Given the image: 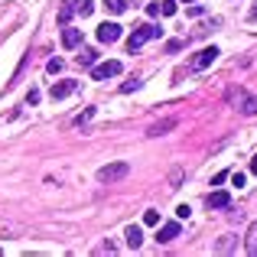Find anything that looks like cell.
<instances>
[{"label": "cell", "mask_w": 257, "mask_h": 257, "mask_svg": "<svg viewBox=\"0 0 257 257\" xmlns=\"http://www.w3.org/2000/svg\"><path fill=\"white\" fill-rule=\"evenodd\" d=\"M251 173H254V176H257V157H254V160H251Z\"/></svg>", "instance_id": "29"}, {"label": "cell", "mask_w": 257, "mask_h": 257, "mask_svg": "<svg viewBox=\"0 0 257 257\" xmlns=\"http://www.w3.org/2000/svg\"><path fill=\"white\" fill-rule=\"evenodd\" d=\"M144 225H160V212H153V208H150V212L144 215Z\"/></svg>", "instance_id": "22"}, {"label": "cell", "mask_w": 257, "mask_h": 257, "mask_svg": "<svg viewBox=\"0 0 257 257\" xmlns=\"http://www.w3.org/2000/svg\"><path fill=\"white\" fill-rule=\"evenodd\" d=\"M147 17H160V4H147Z\"/></svg>", "instance_id": "26"}, {"label": "cell", "mask_w": 257, "mask_h": 257, "mask_svg": "<svg viewBox=\"0 0 257 257\" xmlns=\"http://www.w3.org/2000/svg\"><path fill=\"white\" fill-rule=\"evenodd\" d=\"M94 62H98V52H94V49H82V52H78V65H82V69H91Z\"/></svg>", "instance_id": "15"}, {"label": "cell", "mask_w": 257, "mask_h": 257, "mask_svg": "<svg viewBox=\"0 0 257 257\" xmlns=\"http://www.w3.org/2000/svg\"><path fill=\"white\" fill-rule=\"evenodd\" d=\"M215 59H218V49H215V46H205V49H199V52L192 56L189 69H192V72H202V69H208V65H212Z\"/></svg>", "instance_id": "4"}, {"label": "cell", "mask_w": 257, "mask_h": 257, "mask_svg": "<svg viewBox=\"0 0 257 257\" xmlns=\"http://www.w3.org/2000/svg\"><path fill=\"white\" fill-rule=\"evenodd\" d=\"M205 205L208 208H231V195H228V192H212L205 199Z\"/></svg>", "instance_id": "9"}, {"label": "cell", "mask_w": 257, "mask_h": 257, "mask_svg": "<svg viewBox=\"0 0 257 257\" xmlns=\"http://www.w3.org/2000/svg\"><path fill=\"white\" fill-rule=\"evenodd\" d=\"M173 127H176V120H173V117H166V120H160V124H153L147 134H150V137H163V134H166V131H173Z\"/></svg>", "instance_id": "13"}, {"label": "cell", "mask_w": 257, "mask_h": 257, "mask_svg": "<svg viewBox=\"0 0 257 257\" xmlns=\"http://www.w3.org/2000/svg\"><path fill=\"white\" fill-rule=\"evenodd\" d=\"M137 88H140V82H137V78H131V82L120 85V91H137Z\"/></svg>", "instance_id": "23"}, {"label": "cell", "mask_w": 257, "mask_h": 257, "mask_svg": "<svg viewBox=\"0 0 257 257\" xmlns=\"http://www.w3.org/2000/svg\"><path fill=\"white\" fill-rule=\"evenodd\" d=\"M176 218H189V205H179V208H176Z\"/></svg>", "instance_id": "27"}, {"label": "cell", "mask_w": 257, "mask_h": 257, "mask_svg": "<svg viewBox=\"0 0 257 257\" xmlns=\"http://www.w3.org/2000/svg\"><path fill=\"white\" fill-rule=\"evenodd\" d=\"M202 13H205V7H202V4H195V7H189V17H202Z\"/></svg>", "instance_id": "25"}, {"label": "cell", "mask_w": 257, "mask_h": 257, "mask_svg": "<svg viewBox=\"0 0 257 257\" xmlns=\"http://www.w3.org/2000/svg\"><path fill=\"white\" fill-rule=\"evenodd\" d=\"M72 7H75V13H82V17H91V13H94L91 0H72Z\"/></svg>", "instance_id": "17"}, {"label": "cell", "mask_w": 257, "mask_h": 257, "mask_svg": "<svg viewBox=\"0 0 257 257\" xmlns=\"http://www.w3.org/2000/svg\"><path fill=\"white\" fill-rule=\"evenodd\" d=\"M234 244H238V238H234V234H225V238H218V244H215V254H231Z\"/></svg>", "instance_id": "12"}, {"label": "cell", "mask_w": 257, "mask_h": 257, "mask_svg": "<svg viewBox=\"0 0 257 257\" xmlns=\"http://www.w3.org/2000/svg\"><path fill=\"white\" fill-rule=\"evenodd\" d=\"M124 238H127V247H131V251H137V247L144 244V231H140L137 225H131V228H127V231H124Z\"/></svg>", "instance_id": "10"}, {"label": "cell", "mask_w": 257, "mask_h": 257, "mask_svg": "<svg viewBox=\"0 0 257 257\" xmlns=\"http://www.w3.org/2000/svg\"><path fill=\"white\" fill-rule=\"evenodd\" d=\"M98 39H101V43H107V46L117 43V39H120V26L117 23H101L98 26Z\"/></svg>", "instance_id": "6"}, {"label": "cell", "mask_w": 257, "mask_h": 257, "mask_svg": "<svg viewBox=\"0 0 257 257\" xmlns=\"http://www.w3.org/2000/svg\"><path fill=\"white\" fill-rule=\"evenodd\" d=\"M26 104H39V91H36V88H30V94H26Z\"/></svg>", "instance_id": "24"}, {"label": "cell", "mask_w": 257, "mask_h": 257, "mask_svg": "<svg viewBox=\"0 0 257 257\" xmlns=\"http://www.w3.org/2000/svg\"><path fill=\"white\" fill-rule=\"evenodd\" d=\"M176 4H179V0H163V4H160V13H163V17H173V13L179 10Z\"/></svg>", "instance_id": "18"}, {"label": "cell", "mask_w": 257, "mask_h": 257, "mask_svg": "<svg viewBox=\"0 0 257 257\" xmlns=\"http://www.w3.org/2000/svg\"><path fill=\"white\" fill-rule=\"evenodd\" d=\"M160 33H163V30H160V26H153V23L137 26V30H134L131 36H127V49H131V52H137L144 43H150V39H160Z\"/></svg>", "instance_id": "1"}, {"label": "cell", "mask_w": 257, "mask_h": 257, "mask_svg": "<svg viewBox=\"0 0 257 257\" xmlns=\"http://www.w3.org/2000/svg\"><path fill=\"white\" fill-rule=\"evenodd\" d=\"M247 17H251V20H254V23H257V4L251 7V13H247Z\"/></svg>", "instance_id": "28"}, {"label": "cell", "mask_w": 257, "mask_h": 257, "mask_svg": "<svg viewBox=\"0 0 257 257\" xmlns=\"http://www.w3.org/2000/svg\"><path fill=\"white\" fill-rule=\"evenodd\" d=\"M75 88H78V82H56L49 88V94H52V101H59V98H69Z\"/></svg>", "instance_id": "8"}, {"label": "cell", "mask_w": 257, "mask_h": 257, "mask_svg": "<svg viewBox=\"0 0 257 257\" xmlns=\"http://www.w3.org/2000/svg\"><path fill=\"white\" fill-rule=\"evenodd\" d=\"M120 72H124V65H120L117 59H111V62H94V65H91V78H94V82L114 78V75H120Z\"/></svg>", "instance_id": "3"}, {"label": "cell", "mask_w": 257, "mask_h": 257, "mask_svg": "<svg viewBox=\"0 0 257 257\" xmlns=\"http://www.w3.org/2000/svg\"><path fill=\"white\" fill-rule=\"evenodd\" d=\"M244 251L251 254V257H257V221L251 228H247V241H244Z\"/></svg>", "instance_id": "14"}, {"label": "cell", "mask_w": 257, "mask_h": 257, "mask_svg": "<svg viewBox=\"0 0 257 257\" xmlns=\"http://www.w3.org/2000/svg\"><path fill=\"white\" fill-rule=\"evenodd\" d=\"M231 98L238 101V111L244 117H254L257 114V94H244V91H231Z\"/></svg>", "instance_id": "5"}, {"label": "cell", "mask_w": 257, "mask_h": 257, "mask_svg": "<svg viewBox=\"0 0 257 257\" xmlns=\"http://www.w3.org/2000/svg\"><path fill=\"white\" fill-rule=\"evenodd\" d=\"M91 117H94V107H88V111H82V114H78V117H75V127L88 124V120H91Z\"/></svg>", "instance_id": "20"}, {"label": "cell", "mask_w": 257, "mask_h": 257, "mask_svg": "<svg viewBox=\"0 0 257 257\" xmlns=\"http://www.w3.org/2000/svg\"><path fill=\"white\" fill-rule=\"evenodd\" d=\"M182 4H195V0H182Z\"/></svg>", "instance_id": "30"}, {"label": "cell", "mask_w": 257, "mask_h": 257, "mask_svg": "<svg viewBox=\"0 0 257 257\" xmlns=\"http://www.w3.org/2000/svg\"><path fill=\"white\" fill-rule=\"evenodd\" d=\"M173 238H179V221H166V225H160V234H157L160 244H170Z\"/></svg>", "instance_id": "7"}, {"label": "cell", "mask_w": 257, "mask_h": 257, "mask_svg": "<svg viewBox=\"0 0 257 257\" xmlns=\"http://www.w3.org/2000/svg\"><path fill=\"white\" fill-rule=\"evenodd\" d=\"M104 7H107L111 13H124V10H127V0H104Z\"/></svg>", "instance_id": "19"}, {"label": "cell", "mask_w": 257, "mask_h": 257, "mask_svg": "<svg viewBox=\"0 0 257 257\" xmlns=\"http://www.w3.org/2000/svg\"><path fill=\"white\" fill-rule=\"evenodd\" d=\"M72 13H75V7H72V0H65V4L59 7V23H62V26H69Z\"/></svg>", "instance_id": "16"}, {"label": "cell", "mask_w": 257, "mask_h": 257, "mask_svg": "<svg viewBox=\"0 0 257 257\" xmlns=\"http://www.w3.org/2000/svg\"><path fill=\"white\" fill-rule=\"evenodd\" d=\"M124 176H131V163H107V166H101L98 170V179L101 182H117V179H124Z\"/></svg>", "instance_id": "2"}, {"label": "cell", "mask_w": 257, "mask_h": 257, "mask_svg": "<svg viewBox=\"0 0 257 257\" xmlns=\"http://www.w3.org/2000/svg\"><path fill=\"white\" fill-rule=\"evenodd\" d=\"M78 43H82V30H72V26H65V30H62V46H65V49H75Z\"/></svg>", "instance_id": "11"}, {"label": "cell", "mask_w": 257, "mask_h": 257, "mask_svg": "<svg viewBox=\"0 0 257 257\" xmlns=\"http://www.w3.org/2000/svg\"><path fill=\"white\" fill-rule=\"evenodd\" d=\"M46 69H49V75H59V72H62V59H49Z\"/></svg>", "instance_id": "21"}]
</instances>
